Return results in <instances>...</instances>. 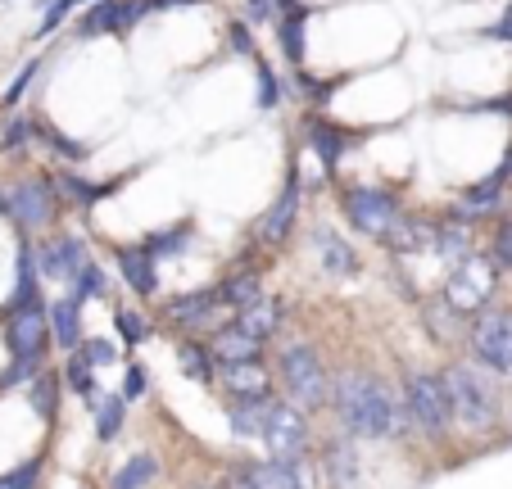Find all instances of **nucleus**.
Masks as SVG:
<instances>
[{"instance_id": "f257e3e1", "label": "nucleus", "mask_w": 512, "mask_h": 489, "mask_svg": "<svg viewBox=\"0 0 512 489\" xmlns=\"http://www.w3.org/2000/svg\"><path fill=\"white\" fill-rule=\"evenodd\" d=\"M336 413L354 440H395V435H404V426L413 422V417H408V403L399 399L386 381H377V376H368V372H340Z\"/></svg>"}, {"instance_id": "f03ea898", "label": "nucleus", "mask_w": 512, "mask_h": 489, "mask_svg": "<svg viewBox=\"0 0 512 489\" xmlns=\"http://www.w3.org/2000/svg\"><path fill=\"white\" fill-rule=\"evenodd\" d=\"M404 403H408V417L422 435H445L454 426V394H449V381L435 372H408L404 381Z\"/></svg>"}, {"instance_id": "7ed1b4c3", "label": "nucleus", "mask_w": 512, "mask_h": 489, "mask_svg": "<svg viewBox=\"0 0 512 489\" xmlns=\"http://www.w3.org/2000/svg\"><path fill=\"white\" fill-rule=\"evenodd\" d=\"M445 381H449V394H454V413L467 431H490V426L499 422V399H494L481 367L458 363L445 372Z\"/></svg>"}, {"instance_id": "20e7f679", "label": "nucleus", "mask_w": 512, "mask_h": 489, "mask_svg": "<svg viewBox=\"0 0 512 489\" xmlns=\"http://www.w3.org/2000/svg\"><path fill=\"white\" fill-rule=\"evenodd\" d=\"M277 372H281V385H286L290 403L313 413L327 403V372H322V358L313 354L309 345H286L277 354Z\"/></svg>"}, {"instance_id": "39448f33", "label": "nucleus", "mask_w": 512, "mask_h": 489, "mask_svg": "<svg viewBox=\"0 0 512 489\" xmlns=\"http://www.w3.org/2000/svg\"><path fill=\"white\" fill-rule=\"evenodd\" d=\"M340 209H345L349 227H358L372 240H390V231L404 222L399 218V200L390 191H377V186H349Z\"/></svg>"}, {"instance_id": "423d86ee", "label": "nucleus", "mask_w": 512, "mask_h": 489, "mask_svg": "<svg viewBox=\"0 0 512 489\" xmlns=\"http://www.w3.org/2000/svg\"><path fill=\"white\" fill-rule=\"evenodd\" d=\"M494 281H499V268H494L490 259L463 254V259L454 263V272H449V281H445V304L454 308V313H476V308L490 304Z\"/></svg>"}, {"instance_id": "0eeeda50", "label": "nucleus", "mask_w": 512, "mask_h": 489, "mask_svg": "<svg viewBox=\"0 0 512 489\" xmlns=\"http://www.w3.org/2000/svg\"><path fill=\"white\" fill-rule=\"evenodd\" d=\"M472 354L499 376H512V313H481L472 322Z\"/></svg>"}, {"instance_id": "6e6552de", "label": "nucleus", "mask_w": 512, "mask_h": 489, "mask_svg": "<svg viewBox=\"0 0 512 489\" xmlns=\"http://www.w3.org/2000/svg\"><path fill=\"white\" fill-rule=\"evenodd\" d=\"M263 444H268L272 458H295V453H309V417H304V408H290V403L272 399L268 426H263Z\"/></svg>"}, {"instance_id": "1a4fd4ad", "label": "nucleus", "mask_w": 512, "mask_h": 489, "mask_svg": "<svg viewBox=\"0 0 512 489\" xmlns=\"http://www.w3.org/2000/svg\"><path fill=\"white\" fill-rule=\"evenodd\" d=\"M46 340H50V313L41 304L10 313V326H5V345H10L14 358H46Z\"/></svg>"}, {"instance_id": "9d476101", "label": "nucleus", "mask_w": 512, "mask_h": 489, "mask_svg": "<svg viewBox=\"0 0 512 489\" xmlns=\"http://www.w3.org/2000/svg\"><path fill=\"white\" fill-rule=\"evenodd\" d=\"M250 471L259 476L263 489H322L318 480V462L309 453L295 458H268V462H250Z\"/></svg>"}, {"instance_id": "9b49d317", "label": "nucleus", "mask_w": 512, "mask_h": 489, "mask_svg": "<svg viewBox=\"0 0 512 489\" xmlns=\"http://www.w3.org/2000/svg\"><path fill=\"white\" fill-rule=\"evenodd\" d=\"M82 268H87V250L78 236H55L37 250V272L46 281H73Z\"/></svg>"}, {"instance_id": "f8f14e48", "label": "nucleus", "mask_w": 512, "mask_h": 489, "mask_svg": "<svg viewBox=\"0 0 512 489\" xmlns=\"http://www.w3.org/2000/svg\"><path fill=\"white\" fill-rule=\"evenodd\" d=\"M10 218L19 222V227H50V218H55V195L46 191L41 182H23L10 191Z\"/></svg>"}, {"instance_id": "ddd939ff", "label": "nucleus", "mask_w": 512, "mask_h": 489, "mask_svg": "<svg viewBox=\"0 0 512 489\" xmlns=\"http://www.w3.org/2000/svg\"><path fill=\"white\" fill-rule=\"evenodd\" d=\"M300 195H304L300 191V177L290 173L286 191H281L277 204L263 213V227H259L263 245H286V240H290V227H295V218H300Z\"/></svg>"}, {"instance_id": "4468645a", "label": "nucleus", "mask_w": 512, "mask_h": 489, "mask_svg": "<svg viewBox=\"0 0 512 489\" xmlns=\"http://www.w3.org/2000/svg\"><path fill=\"white\" fill-rule=\"evenodd\" d=\"M145 10H150L145 0H100L82 14V32H127Z\"/></svg>"}, {"instance_id": "2eb2a0df", "label": "nucleus", "mask_w": 512, "mask_h": 489, "mask_svg": "<svg viewBox=\"0 0 512 489\" xmlns=\"http://www.w3.org/2000/svg\"><path fill=\"white\" fill-rule=\"evenodd\" d=\"M155 263L159 259L145 250V245H127V250H118V272H123V281L141 299H150L159 290V268H155Z\"/></svg>"}, {"instance_id": "dca6fc26", "label": "nucleus", "mask_w": 512, "mask_h": 489, "mask_svg": "<svg viewBox=\"0 0 512 489\" xmlns=\"http://www.w3.org/2000/svg\"><path fill=\"white\" fill-rule=\"evenodd\" d=\"M313 245H318V259H322V272H327V277H354L358 272V254L340 231L318 227L313 231Z\"/></svg>"}, {"instance_id": "f3484780", "label": "nucleus", "mask_w": 512, "mask_h": 489, "mask_svg": "<svg viewBox=\"0 0 512 489\" xmlns=\"http://www.w3.org/2000/svg\"><path fill=\"white\" fill-rule=\"evenodd\" d=\"M218 381H223V390L232 394V399H259V394H272V376L259 367V358H250V363H223Z\"/></svg>"}, {"instance_id": "a211bd4d", "label": "nucleus", "mask_w": 512, "mask_h": 489, "mask_svg": "<svg viewBox=\"0 0 512 489\" xmlns=\"http://www.w3.org/2000/svg\"><path fill=\"white\" fill-rule=\"evenodd\" d=\"M263 345H268V340L250 336L241 322L223 326V331L213 336V354H218V363H250V358H263Z\"/></svg>"}, {"instance_id": "6ab92c4d", "label": "nucleus", "mask_w": 512, "mask_h": 489, "mask_svg": "<svg viewBox=\"0 0 512 489\" xmlns=\"http://www.w3.org/2000/svg\"><path fill=\"white\" fill-rule=\"evenodd\" d=\"M50 340L59 349H68V354L82 345V299L73 295L55 299V308H50Z\"/></svg>"}, {"instance_id": "aec40b11", "label": "nucleus", "mask_w": 512, "mask_h": 489, "mask_svg": "<svg viewBox=\"0 0 512 489\" xmlns=\"http://www.w3.org/2000/svg\"><path fill=\"white\" fill-rule=\"evenodd\" d=\"M268 413H272V394H259V399H236L227 408V422L241 440H263V426H268Z\"/></svg>"}, {"instance_id": "412c9836", "label": "nucleus", "mask_w": 512, "mask_h": 489, "mask_svg": "<svg viewBox=\"0 0 512 489\" xmlns=\"http://www.w3.org/2000/svg\"><path fill=\"white\" fill-rule=\"evenodd\" d=\"M213 304H223V295L218 290H195V295H182L168 304V322L177 326H200L204 317L213 313Z\"/></svg>"}, {"instance_id": "4be33fe9", "label": "nucleus", "mask_w": 512, "mask_h": 489, "mask_svg": "<svg viewBox=\"0 0 512 489\" xmlns=\"http://www.w3.org/2000/svg\"><path fill=\"white\" fill-rule=\"evenodd\" d=\"M236 322L245 326V331H250V336H259V340H268L272 331H277V322H281V304L277 299H268L263 295L259 304H250V308H241V317H236Z\"/></svg>"}, {"instance_id": "5701e85b", "label": "nucleus", "mask_w": 512, "mask_h": 489, "mask_svg": "<svg viewBox=\"0 0 512 489\" xmlns=\"http://www.w3.org/2000/svg\"><path fill=\"white\" fill-rule=\"evenodd\" d=\"M286 23H281V50H286V59L290 64H300L304 59V23H309V5H295L290 0L286 5Z\"/></svg>"}, {"instance_id": "b1692460", "label": "nucleus", "mask_w": 512, "mask_h": 489, "mask_svg": "<svg viewBox=\"0 0 512 489\" xmlns=\"http://www.w3.org/2000/svg\"><path fill=\"white\" fill-rule=\"evenodd\" d=\"M155 476H159L155 453H136V458H127L123 467L114 471V489H145Z\"/></svg>"}, {"instance_id": "393cba45", "label": "nucleus", "mask_w": 512, "mask_h": 489, "mask_svg": "<svg viewBox=\"0 0 512 489\" xmlns=\"http://www.w3.org/2000/svg\"><path fill=\"white\" fill-rule=\"evenodd\" d=\"M218 295H223L227 308H236V313H241V308L259 304V299H263V286H259V277H254V272H241V277L223 281V290H218Z\"/></svg>"}, {"instance_id": "a878e982", "label": "nucleus", "mask_w": 512, "mask_h": 489, "mask_svg": "<svg viewBox=\"0 0 512 489\" xmlns=\"http://www.w3.org/2000/svg\"><path fill=\"white\" fill-rule=\"evenodd\" d=\"M177 363H182V372L191 376V381H213V358H209V349L204 345H195V340H182L177 345Z\"/></svg>"}, {"instance_id": "bb28decb", "label": "nucleus", "mask_w": 512, "mask_h": 489, "mask_svg": "<svg viewBox=\"0 0 512 489\" xmlns=\"http://www.w3.org/2000/svg\"><path fill=\"white\" fill-rule=\"evenodd\" d=\"M309 141H313V154H318V159L327 163V173H331V168H336V163H340V150H345V141H340V132H336V127H331V123H322V118H318V123L309 127Z\"/></svg>"}, {"instance_id": "cd10ccee", "label": "nucleus", "mask_w": 512, "mask_h": 489, "mask_svg": "<svg viewBox=\"0 0 512 489\" xmlns=\"http://www.w3.org/2000/svg\"><path fill=\"white\" fill-rule=\"evenodd\" d=\"M123 417H127V399L118 394V399H105L96 403V440L109 444L118 431H123Z\"/></svg>"}, {"instance_id": "c85d7f7f", "label": "nucleus", "mask_w": 512, "mask_h": 489, "mask_svg": "<svg viewBox=\"0 0 512 489\" xmlns=\"http://www.w3.org/2000/svg\"><path fill=\"white\" fill-rule=\"evenodd\" d=\"M32 408H37L46 422H55V413H59V381L50 372L32 376Z\"/></svg>"}, {"instance_id": "c756f323", "label": "nucleus", "mask_w": 512, "mask_h": 489, "mask_svg": "<svg viewBox=\"0 0 512 489\" xmlns=\"http://www.w3.org/2000/svg\"><path fill=\"white\" fill-rule=\"evenodd\" d=\"M322 462H327V476L336 480V485H349V480H354V449H349L345 440H331L327 453H322Z\"/></svg>"}, {"instance_id": "7c9ffc66", "label": "nucleus", "mask_w": 512, "mask_h": 489, "mask_svg": "<svg viewBox=\"0 0 512 489\" xmlns=\"http://www.w3.org/2000/svg\"><path fill=\"white\" fill-rule=\"evenodd\" d=\"M499 177H490V182H481V186H472V191L458 200V213H490V209H499Z\"/></svg>"}, {"instance_id": "2f4dec72", "label": "nucleus", "mask_w": 512, "mask_h": 489, "mask_svg": "<svg viewBox=\"0 0 512 489\" xmlns=\"http://www.w3.org/2000/svg\"><path fill=\"white\" fill-rule=\"evenodd\" d=\"M64 381L73 385V394H82V399H96V376H91V363L73 349V358L64 363Z\"/></svg>"}, {"instance_id": "473e14b6", "label": "nucleus", "mask_w": 512, "mask_h": 489, "mask_svg": "<svg viewBox=\"0 0 512 489\" xmlns=\"http://www.w3.org/2000/svg\"><path fill=\"white\" fill-rule=\"evenodd\" d=\"M191 236H195L191 227H168V231H159V236L145 240V250L155 254V259H168V254L186 250V245H191Z\"/></svg>"}, {"instance_id": "72a5a7b5", "label": "nucleus", "mask_w": 512, "mask_h": 489, "mask_svg": "<svg viewBox=\"0 0 512 489\" xmlns=\"http://www.w3.org/2000/svg\"><path fill=\"white\" fill-rule=\"evenodd\" d=\"M59 186H64L68 200H78V204H100L114 195V186H91V182H82V177H59Z\"/></svg>"}, {"instance_id": "f704fd0d", "label": "nucleus", "mask_w": 512, "mask_h": 489, "mask_svg": "<svg viewBox=\"0 0 512 489\" xmlns=\"http://www.w3.org/2000/svg\"><path fill=\"white\" fill-rule=\"evenodd\" d=\"M37 480H41V467L37 462H23V467L0 476V489H37Z\"/></svg>"}, {"instance_id": "c9c22d12", "label": "nucleus", "mask_w": 512, "mask_h": 489, "mask_svg": "<svg viewBox=\"0 0 512 489\" xmlns=\"http://www.w3.org/2000/svg\"><path fill=\"white\" fill-rule=\"evenodd\" d=\"M32 127H37V132H41V136H46V141H50V145H55V150H59V154H64V159H73V163H78V159H87V145H78V141H68V136H59V132H55V127H46V123H32Z\"/></svg>"}, {"instance_id": "e433bc0d", "label": "nucleus", "mask_w": 512, "mask_h": 489, "mask_svg": "<svg viewBox=\"0 0 512 489\" xmlns=\"http://www.w3.org/2000/svg\"><path fill=\"white\" fill-rule=\"evenodd\" d=\"M78 354L87 358L91 367H109V363H114V358H118V349L109 345V340H82V345H78Z\"/></svg>"}, {"instance_id": "4c0bfd02", "label": "nucleus", "mask_w": 512, "mask_h": 489, "mask_svg": "<svg viewBox=\"0 0 512 489\" xmlns=\"http://www.w3.org/2000/svg\"><path fill=\"white\" fill-rule=\"evenodd\" d=\"M118 336H123L127 345H141V340L150 336V326H145L136 313H127V308H118Z\"/></svg>"}, {"instance_id": "58836bf2", "label": "nucleus", "mask_w": 512, "mask_h": 489, "mask_svg": "<svg viewBox=\"0 0 512 489\" xmlns=\"http://www.w3.org/2000/svg\"><path fill=\"white\" fill-rule=\"evenodd\" d=\"M37 372H41V358H14L10 372L0 376V385H23V381L32 385V376H37Z\"/></svg>"}, {"instance_id": "ea45409f", "label": "nucleus", "mask_w": 512, "mask_h": 489, "mask_svg": "<svg viewBox=\"0 0 512 489\" xmlns=\"http://www.w3.org/2000/svg\"><path fill=\"white\" fill-rule=\"evenodd\" d=\"M490 263H494V268H508V272H512V222H503V227H499V236H494Z\"/></svg>"}, {"instance_id": "a19ab883", "label": "nucleus", "mask_w": 512, "mask_h": 489, "mask_svg": "<svg viewBox=\"0 0 512 489\" xmlns=\"http://www.w3.org/2000/svg\"><path fill=\"white\" fill-rule=\"evenodd\" d=\"M73 5H78V0H50V10H46V19H41V37H50V32L59 28V23L68 19V10H73Z\"/></svg>"}, {"instance_id": "79ce46f5", "label": "nucleus", "mask_w": 512, "mask_h": 489, "mask_svg": "<svg viewBox=\"0 0 512 489\" xmlns=\"http://www.w3.org/2000/svg\"><path fill=\"white\" fill-rule=\"evenodd\" d=\"M145 390H150V376H145V367H127V376H123V399H141Z\"/></svg>"}, {"instance_id": "37998d69", "label": "nucleus", "mask_w": 512, "mask_h": 489, "mask_svg": "<svg viewBox=\"0 0 512 489\" xmlns=\"http://www.w3.org/2000/svg\"><path fill=\"white\" fill-rule=\"evenodd\" d=\"M259 105H263V109L277 105V77H272L268 64H259Z\"/></svg>"}, {"instance_id": "c03bdc74", "label": "nucleus", "mask_w": 512, "mask_h": 489, "mask_svg": "<svg viewBox=\"0 0 512 489\" xmlns=\"http://www.w3.org/2000/svg\"><path fill=\"white\" fill-rule=\"evenodd\" d=\"M37 68H41V64H23V73L14 77V87L5 91V105H19V100H23V91H28V82H32V77H37Z\"/></svg>"}, {"instance_id": "a18cd8bd", "label": "nucleus", "mask_w": 512, "mask_h": 489, "mask_svg": "<svg viewBox=\"0 0 512 489\" xmlns=\"http://www.w3.org/2000/svg\"><path fill=\"white\" fill-rule=\"evenodd\" d=\"M223 489H263V485H259V476L250 471V462H245L241 471H232V476L223 480Z\"/></svg>"}, {"instance_id": "49530a36", "label": "nucleus", "mask_w": 512, "mask_h": 489, "mask_svg": "<svg viewBox=\"0 0 512 489\" xmlns=\"http://www.w3.org/2000/svg\"><path fill=\"white\" fill-rule=\"evenodd\" d=\"M32 132V123H23V118H10V127H5V150H14V145H23Z\"/></svg>"}, {"instance_id": "de8ad7c7", "label": "nucleus", "mask_w": 512, "mask_h": 489, "mask_svg": "<svg viewBox=\"0 0 512 489\" xmlns=\"http://www.w3.org/2000/svg\"><path fill=\"white\" fill-rule=\"evenodd\" d=\"M245 19H250V23H268L272 19V0H245Z\"/></svg>"}, {"instance_id": "09e8293b", "label": "nucleus", "mask_w": 512, "mask_h": 489, "mask_svg": "<svg viewBox=\"0 0 512 489\" xmlns=\"http://www.w3.org/2000/svg\"><path fill=\"white\" fill-rule=\"evenodd\" d=\"M232 46H236V55H254V41L245 23H232Z\"/></svg>"}, {"instance_id": "8fccbe9b", "label": "nucleus", "mask_w": 512, "mask_h": 489, "mask_svg": "<svg viewBox=\"0 0 512 489\" xmlns=\"http://www.w3.org/2000/svg\"><path fill=\"white\" fill-rule=\"evenodd\" d=\"M485 37H490V41H512V5H508V10H503V19L494 23V28L485 32Z\"/></svg>"}, {"instance_id": "3c124183", "label": "nucleus", "mask_w": 512, "mask_h": 489, "mask_svg": "<svg viewBox=\"0 0 512 489\" xmlns=\"http://www.w3.org/2000/svg\"><path fill=\"white\" fill-rule=\"evenodd\" d=\"M150 10H182V5H200V0H145Z\"/></svg>"}, {"instance_id": "603ef678", "label": "nucleus", "mask_w": 512, "mask_h": 489, "mask_svg": "<svg viewBox=\"0 0 512 489\" xmlns=\"http://www.w3.org/2000/svg\"><path fill=\"white\" fill-rule=\"evenodd\" d=\"M0 213H5V218H10V195H0Z\"/></svg>"}, {"instance_id": "864d4df0", "label": "nucleus", "mask_w": 512, "mask_h": 489, "mask_svg": "<svg viewBox=\"0 0 512 489\" xmlns=\"http://www.w3.org/2000/svg\"><path fill=\"white\" fill-rule=\"evenodd\" d=\"M200 489H213V485H200Z\"/></svg>"}]
</instances>
